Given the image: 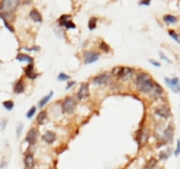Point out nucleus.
Wrapping results in <instances>:
<instances>
[{
  "label": "nucleus",
  "mask_w": 180,
  "mask_h": 169,
  "mask_svg": "<svg viewBox=\"0 0 180 169\" xmlns=\"http://www.w3.org/2000/svg\"><path fill=\"white\" fill-rule=\"evenodd\" d=\"M4 21V25H5V26L7 27V28H9V30L11 32H14V28L9 24V23H8V21L7 20H3Z\"/></svg>",
  "instance_id": "2f4dec72"
},
{
  "label": "nucleus",
  "mask_w": 180,
  "mask_h": 169,
  "mask_svg": "<svg viewBox=\"0 0 180 169\" xmlns=\"http://www.w3.org/2000/svg\"><path fill=\"white\" fill-rule=\"evenodd\" d=\"M153 90H155V95H156V96H160V95H161V94H162V92H163L162 88L160 86L159 84H154V88H153Z\"/></svg>",
  "instance_id": "393cba45"
},
{
  "label": "nucleus",
  "mask_w": 180,
  "mask_h": 169,
  "mask_svg": "<svg viewBox=\"0 0 180 169\" xmlns=\"http://www.w3.org/2000/svg\"><path fill=\"white\" fill-rule=\"evenodd\" d=\"M160 57H161L162 59H164V60H166V61H167V62H168V63H172V61H171V60H170V59H169V58H168V57H166V56H164V55H163V54H162L161 52L160 53Z\"/></svg>",
  "instance_id": "f704fd0d"
},
{
  "label": "nucleus",
  "mask_w": 180,
  "mask_h": 169,
  "mask_svg": "<svg viewBox=\"0 0 180 169\" xmlns=\"http://www.w3.org/2000/svg\"><path fill=\"white\" fill-rule=\"evenodd\" d=\"M61 106H62V110H63L64 113L72 114V113H73L75 107H76V103L72 98L68 97L63 101Z\"/></svg>",
  "instance_id": "7ed1b4c3"
},
{
  "label": "nucleus",
  "mask_w": 180,
  "mask_h": 169,
  "mask_svg": "<svg viewBox=\"0 0 180 169\" xmlns=\"http://www.w3.org/2000/svg\"><path fill=\"white\" fill-rule=\"evenodd\" d=\"M25 164L27 168H32L34 166V158H33V155L32 154H26V157H25Z\"/></svg>",
  "instance_id": "dca6fc26"
},
{
  "label": "nucleus",
  "mask_w": 180,
  "mask_h": 169,
  "mask_svg": "<svg viewBox=\"0 0 180 169\" xmlns=\"http://www.w3.org/2000/svg\"><path fill=\"white\" fill-rule=\"evenodd\" d=\"M22 130H23V124H19L18 125V127H17V131H16V134H17V137L19 138L20 137V135H21V132H22Z\"/></svg>",
  "instance_id": "473e14b6"
},
{
  "label": "nucleus",
  "mask_w": 180,
  "mask_h": 169,
  "mask_svg": "<svg viewBox=\"0 0 180 169\" xmlns=\"http://www.w3.org/2000/svg\"><path fill=\"white\" fill-rule=\"evenodd\" d=\"M96 26H97V18H95V17L90 18L89 22H88V28L90 30H93L96 28Z\"/></svg>",
  "instance_id": "b1692460"
},
{
  "label": "nucleus",
  "mask_w": 180,
  "mask_h": 169,
  "mask_svg": "<svg viewBox=\"0 0 180 169\" xmlns=\"http://www.w3.org/2000/svg\"><path fill=\"white\" fill-rule=\"evenodd\" d=\"M47 120V112L46 111H41L40 114L38 115V118H37V123L42 125L44 124Z\"/></svg>",
  "instance_id": "f3484780"
},
{
  "label": "nucleus",
  "mask_w": 180,
  "mask_h": 169,
  "mask_svg": "<svg viewBox=\"0 0 180 169\" xmlns=\"http://www.w3.org/2000/svg\"><path fill=\"white\" fill-rule=\"evenodd\" d=\"M57 79L59 80V81H65V80H69V75H67L66 73H64V72H60L59 73V75H58V77H57Z\"/></svg>",
  "instance_id": "c756f323"
},
{
  "label": "nucleus",
  "mask_w": 180,
  "mask_h": 169,
  "mask_svg": "<svg viewBox=\"0 0 180 169\" xmlns=\"http://www.w3.org/2000/svg\"><path fill=\"white\" fill-rule=\"evenodd\" d=\"M150 1H141V2H139V5H146V6H148V5H150Z\"/></svg>",
  "instance_id": "e433bc0d"
},
{
  "label": "nucleus",
  "mask_w": 180,
  "mask_h": 169,
  "mask_svg": "<svg viewBox=\"0 0 180 169\" xmlns=\"http://www.w3.org/2000/svg\"><path fill=\"white\" fill-rule=\"evenodd\" d=\"M3 106L5 107V108H6L7 110L11 111V110L13 108L14 103H13L12 101H5V102H3Z\"/></svg>",
  "instance_id": "a878e982"
},
{
  "label": "nucleus",
  "mask_w": 180,
  "mask_h": 169,
  "mask_svg": "<svg viewBox=\"0 0 180 169\" xmlns=\"http://www.w3.org/2000/svg\"><path fill=\"white\" fill-rule=\"evenodd\" d=\"M99 57V54L95 51H88L85 52L84 56V62L85 64H91L96 62Z\"/></svg>",
  "instance_id": "20e7f679"
},
{
  "label": "nucleus",
  "mask_w": 180,
  "mask_h": 169,
  "mask_svg": "<svg viewBox=\"0 0 180 169\" xmlns=\"http://www.w3.org/2000/svg\"><path fill=\"white\" fill-rule=\"evenodd\" d=\"M23 90H25V84H23V81L21 79L19 80L16 84H15L14 87V93H17V94H21L23 92Z\"/></svg>",
  "instance_id": "2eb2a0df"
},
{
  "label": "nucleus",
  "mask_w": 180,
  "mask_h": 169,
  "mask_svg": "<svg viewBox=\"0 0 180 169\" xmlns=\"http://www.w3.org/2000/svg\"><path fill=\"white\" fill-rule=\"evenodd\" d=\"M25 74L27 78H30V79H35L38 74L34 72V66L33 64H29L25 70Z\"/></svg>",
  "instance_id": "ddd939ff"
},
{
  "label": "nucleus",
  "mask_w": 180,
  "mask_h": 169,
  "mask_svg": "<svg viewBox=\"0 0 180 169\" xmlns=\"http://www.w3.org/2000/svg\"><path fill=\"white\" fill-rule=\"evenodd\" d=\"M37 138H38V132H37V131H36L35 129H31L30 131H28L26 140V142H28L29 144L33 145V144L36 143Z\"/></svg>",
  "instance_id": "1a4fd4ad"
},
{
  "label": "nucleus",
  "mask_w": 180,
  "mask_h": 169,
  "mask_svg": "<svg viewBox=\"0 0 180 169\" xmlns=\"http://www.w3.org/2000/svg\"><path fill=\"white\" fill-rule=\"evenodd\" d=\"M42 139L47 144H53L56 139V134L53 132H51V131H48V132H46L42 135Z\"/></svg>",
  "instance_id": "9d476101"
},
{
  "label": "nucleus",
  "mask_w": 180,
  "mask_h": 169,
  "mask_svg": "<svg viewBox=\"0 0 180 169\" xmlns=\"http://www.w3.org/2000/svg\"><path fill=\"white\" fill-rule=\"evenodd\" d=\"M155 113H156V115H158V116H160L161 118H168L171 116L170 110L165 106L159 107V108H157L155 110Z\"/></svg>",
  "instance_id": "9b49d317"
},
{
  "label": "nucleus",
  "mask_w": 180,
  "mask_h": 169,
  "mask_svg": "<svg viewBox=\"0 0 180 169\" xmlns=\"http://www.w3.org/2000/svg\"><path fill=\"white\" fill-rule=\"evenodd\" d=\"M131 73H132V70H131L130 68L124 67V71H123V73H122V75H121L120 78H122V79H127V78H129L130 76L131 75Z\"/></svg>",
  "instance_id": "412c9836"
},
{
  "label": "nucleus",
  "mask_w": 180,
  "mask_h": 169,
  "mask_svg": "<svg viewBox=\"0 0 180 169\" xmlns=\"http://www.w3.org/2000/svg\"><path fill=\"white\" fill-rule=\"evenodd\" d=\"M19 4H20L19 0H5V1H2L1 4H0V10L2 11L10 12L16 10V8L18 7Z\"/></svg>",
  "instance_id": "f03ea898"
},
{
  "label": "nucleus",
  "mask_w": 180,
  "mask_h": 169,
  "mask_svg": "<svg viewBox=\"0 0 180 169\" xmlns=\"http://www.w3.org/2000/svg\"><path fill=\"white\" fill-rule=\"evenodd\" d=\"M165 83L167 86L171 88V90H173L174 92H180V84H179V79L177 77L174 78H165Z\"/></svg>",
  "instance_id": "39448f33"
},
{
  "label": "nucleus",
  "mask_w": 180,
  "mask_h": 169,
  "mask_svg": "<svg viewBox=\"0 0 180 169\" xmlns=\"http://www.w3.org/2000/svg\"><path fill=\"white\" fill-rule=\"evenodd\" d=\"M73 84H75V82H69L68 84H67V87H66V89L68 90V89H69L70 88H72Z\"/></svg>",
  "instance_id": "c9c22d12"
},
{
  "label": "nucleus",
  "mask_w": 180,
  "mask_h": 169,
  "mask_svg": "<svg viewBox=\"0 0 180 169\" xmlns=\"http://www.w3.org/2000/svg\"><path fill=\"white\" fill-rule=\"evenodd\" d=\"M89 96V88H88V84L87 83H83L79 88V91L77 93V97L79 100L87 99Z\"/></svg>",
  "instance_id": "0eeeda50"
},
{
  "label": "nucleus",
  "mask_w": 180,
  "mask_h": 169,
  "mask_svg": "<svg viewBox=\"0 0 180 169\" xmlns=\"http://www.w3.org/2000/svg\"><path fill=\"white\" fill-rule=\"evenodd\" d=\"M70 19H72V16H70V15L64 14L59 18L58 22H59V24L61 26H65L67 28H75L76 26L73 24L72 21H70Z\"/></svg>",
  "instance_id": "423d86ee"
},
{
  "label": "nucleus",
  "mask_w": 180,
  "mask_h": 169,
  "mask_svg": "<svg viewBox=\"0 0 180 169\" xmlns=\"http://www.w3.org/2000/svg\"><path fill=\"white\" fill-rule=\"evenodd\" d=\"M149 62H150L152 65H154L155 67H160V63L158 62V61H155L154 59H150V60H149Z\"/></svg>",
  "instance_id": "72a5a7b5"
},
{
  "label": "nucleus",
  "mask_w": 180,
  "mask_h": 169,
  "mask_svg": "<svg viewBox=\"0 0 180 169\" xmlns=\"http://www.w3.org/2000/svg\"><path fill=\"white\" fill-rule=\"evenodd\" d=\"M35 113H36V107L35 106L31 107V108L29 109V111L27 112V114H26V118H31L35 115Z\"/></svg>",
  "instance_id": "c85d7f7f"
},
{
  "label": "nucleus",
  "mask_w": 180,
  "mask_h": 169,
  "mask_svg": "<svg viewBox=\"0 0 180 169\" xmlns=\"http://www.w3.org/2000/svg\"><path fill=\"white\" fill-rule=\"evenodd\" d=\"M6 124H7V120L3 119V120H2V122H1V128H2V131L5 129V126H6Z\"/></svg>",
  "instance_id": "4c0bfd02"
},
{
  "label": "nucleus",
  "mask_w": 180,
  "mask_h": 169,
  "mask_svg": "<svg viewBox=\"0 0 180 169\" xmlns=\"http://www.w3.org/2000/svg\"><path fill=\"white\" fill-rule=\"evenodd\" d=\"M179 154H180V140L178 139L177 142H176V149L175 150V155L178 156Z\"/></svg>",
  "instance_id": "7c9ffc66"
},
{
  "label": "nucleus",
  "mask_w": 180,
  "mask_h": 169,
  "mask_svg": "<svg viewBox=\"0 0 180 169\" xmlns=\"http://www.w3.org/2000/svg\"><path fill=\"white\" fill-rule=\"evenodd\" d=\"M99 48L102 50L103 52H105V53H108L109 51H110V46H109L105 41H100Z\"/></svg>",
  "instance_id": "bb28decb"
},
{
  "label": "nucleus",
  "mask_w": 180,
  "mask_h": 169,
  "mask_svg": "<svg viewBox=\"0 0 180 169\" xmlns=\"http://www.w3.org/2000/svg\"><path fill=\"white\" fill-rule=\"evenodd\" d=\"M53 92H50V93H49L48 95H47V96L43 97V98L41 100V101H40V103H38V107H40V108H42V107L50 101L51 98L53 97Z\"/></svg>",
  "instance_id": "6ab92c4d"
},
{
  "label": "nucleus",
  "mask_w": 180,
  "mask_h": 169,
  "mask_svg": "<svg viewBox=\"0 0 180 169\" xmlns=\"http://www.w3.org/2000/svg\"><path fill=\"white\" fill-rule=\"evenodd\" d=\"M163 21L167 23V24H175L177 21V18L174 15H171V14H167L165 16L163 17Z\"/></svg>",
  "instance_id": "aec40b11"
},
{
  "label": "nucleus",
  "mask_w": 180,
  "mask_h": 169,
  "mask_svg": "<svg viewBox=\"0 0 180 169\" xmlns=\"http://www.w3.org/2000/svg\"><path fill=\"white\" fill-rule=\"evenodd\" d=\"M168 33H169V35H170V37L172 38V39L175 40L177 43H180V36H179L175 31H174V30L170 29L169 31H168Z\"/></svg>",
  "instance_id": "5701e85b"
},
{
  "label": "nucleus",
  "mask_w": 180,
  "mask_h": 169,
  "mask_svg": "<svg viewBox=\"0 0 180 169\" xmlns=\"http://www.w3.org/2000/svg\"><path fill=\"white\" fill-rule=\"evenodd\" d=\"M29 16H30V18L32 19L34 22H37V23H41V22L42 21L41 14L40 13V11H38L36 9L31 10V11L29 12Z\"/></svg>",
  "instance_id": "4468645a"
},
{
  "label": "nucleus",
  "mask_w": 180,
  "mask_h": 169,
  "mask_svg": "<svg viewBox=\"0 0 180 169\" xmlns=\"http://www.w3.org/2000/svg\"><path fill=\"white\" fill-rule=\"evenodd\" d=\"M123 71H124V67H115L112 71V74L114 76H117V77H121Z\"/></svg>",
  "instance_id": "4be33fe9"
},
{
  "label": "nucleus",
  "mask_w": 180,
  "mask_h": 169,
  "mask_svg": "<svg viewBox=\"0 0 180 169\" xmlns=\"http://www.w3.org/2000/svg\"><path fill=\"white\" fill-rule=\"evenodd\" d=\"M171 155V149H168V151H161L160 153V158L161 159V160H167L168 158H169V156Z\"/></svg>",
  "instance_id": "cd10ccee"
},
{
  "label": "nucleus",
  "mask_w": 180,
  "mask_h": 169,
  "mask_svg": "<svg viewBox=\"0 0 180 169\" xmlns=\"http://www.w3.org/2000/svg\"><path fill=\"white\" fill-rule=\"evenodd\" d=\"M164 138L168 143H171L173 141V138H174V128L172 127L171 125L167 127V129L164 131Z\"/></svg>",
  "instance_id": "f8f14e48"
},
{
  "label": "nucleus",
  "mask_w": 180,
  "mask_h": 169,
  "mask_svg": "<svg viewBox=\"0 0 180 169\" xmlns=\"http://www.w3.org/2000/svg\"><path fill=\"white\" fill-rule=\"evenodd\" d=\"M16 59L19 61H25V62H28L30 64L33 63V57H31L26 54H19V55L16 57Z\"/></svg>",
  "instance_id": "a211bd4d"
},
{
  "label": "nucleus",
  "mask_w": 180,
  "mask_h": 169,
  "mask_svg": "<svg viewBox=\"0 0 180 169\" xmlns=\"http://www.w3.org/2000/svg\"><path fill=\"white\" fill-rule=\"evenodd\" d=\"M109 80H110V75L108 73H102L96 76V77H94L92 80V83L94 84H107Z\"/></svg>",
  "instance_id": "6e6552de"
},
{
  "label": "nucleus",
  "mask_w": 180,
  "mask_h": 169,
  "mask_svg": "<svg viewBox=\"0 0 180 169\" xmlns=\"http://www.w3.org/2000/svg\"><path fill=\"white\" fill-rule=\"evenodd\" d=\"M136 86L137 88L143 93H149L154 88V82L149 74L142 72L136 76Z\"/></svg>",
  "instance_id": "f257e3e1"
}]
</instances>
